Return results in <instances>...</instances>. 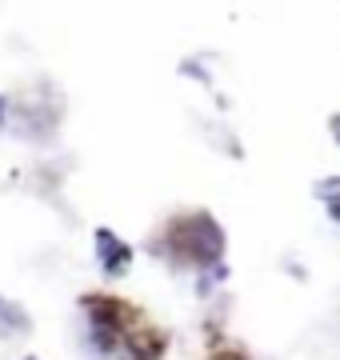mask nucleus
<instances>
[{
  "label": "nucleus",
  "mask_w": 340,
  "mask_h": 360,
  "mask_svg": "<svg viewBox=\"0 0 340 360\" xmlns=\"http://www.w3.org/2000/svg\"><path fill=\"white\" fill-rule=\"evenodd\" d=\"M316 193L328 200V208L332 205H340V176H332V180H325V184H316Z\"/></svg>",
  "instance_id": "4"
},
{
  "label": "nucleus",
  "mask_w": 340,
  "mask_h": 360,
  "mask_svg": "<svg viewBox=\"0 0 340 360\" xmlns=\"http://www.w3.org/2000/svg\"><path fill=\"white\" fill-rule=\"evenodd\" d=\"M20 360H37V356H20Z\"/></svg>",
  "instance_id": "6"
},
{
  "label": "nucleus",
  "mask_w": 340,
  "mask_h": 360,
  "mask_svg": "<svg viewBox=\"0 0 340 360\" xmlns=\"http://www.w3.org/2000/svg\"><path fill=\"white\" fill-rule=\"evenodd\" d=\"M96 260L105 264L108 276H120V272L129 269V260H132V248L120 240L112 229H96Z\"/></svg>",
  "instance_id": "2"
},
{
  "label": "nucleus",
  "mask_w": 340,
  "mask_h": 360,
  "mask_svg": "<svg viewBox=\"0 0 340 360\" xmlns=\"http://www.w3.org/2000/svg\"><path fill=\"white\" fill-rule=\"evenodd\" d=\"M181 240V252L176 257L192 269H209V264H221V252H224V232L221 224L209 217V212H197L188 217V232H176Z\"/></svg>",
  "instance_id": "1"
},
{
  "label": "nucleus",
  "mask_w": 340,
  "mask_h": 360,
  "mask_svg": "<svg viewBox=\"0 0 340 360\" xmlns=\"http://www.w3.org/2000/svg\"><path fill=\"white\" fill-rule=\"evenodd\" d=\"M32 333V321H28V312L16 304V300H8V296H0V336H28Z\"/></svg>",
  "instance_id": "3"
},
{
  "label": "nucleus",
  "mask_w": 340,
  "mask_h": 360,
  "mask_svg": "<svg viewBox=\"0 0 340 360\" xmlns=\"http://www.w3.org/2000/svg\"><path fill=\"white\" fill-rule=\"evenodd\" d=\"M328 129H332V136H336V144H340V112L332 116V120H328Z\"/></svg>",
  "instance_id": "5"
}]
</instances>
